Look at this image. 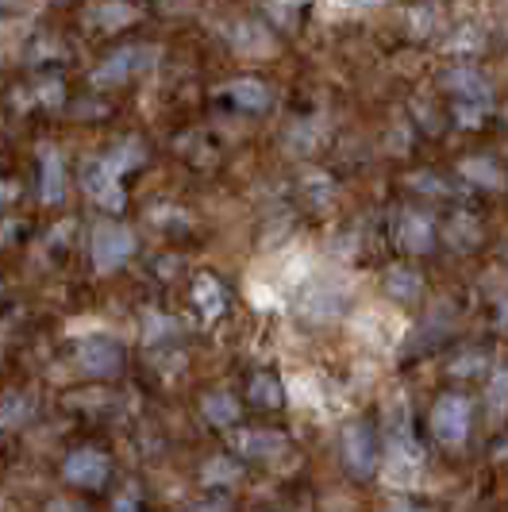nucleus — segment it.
<instances>
[{
  "label": "nucleus",
  "mask_w": 508,
  "mask_h": 512,
  "mask_svg": "<svg viewBox=\"0 0 508 512\" xmlns=\"http://www.w3.org/2000/svg\"><path fill=\"white\" fill-rule=\"evenodd\" d=\"M201 412L208 424H216V428H228V424H235L239 420V401L231 397V393H224V389H216V393H208L201 401Z\"/></svg>",
  "instance_id": "nucleus-14"
},
{
  "label": "nucleus",
  "mask_w": 508,
  "mask_h": 512,
  "mask_svg": "<svg viewBox=\"0 0 508 512\" xmlns=\"http://www.w3.org/2000/svg\"><path fill=\"white\" fill-rule=\"evenodd\" d=\"M139 20V8L131 4V0H101V4H93V12H89V24L97 27V31H124Z\"/></svg>",
  "instance_id": "nucleus-8"
},
{
  "label": "nucleus",
  "mask_w": 508,
  "mask_h": 512,
  "mask_svg": "<svg viewBox=\"0 0 508 512\" xmlns=\"http://www.w3.org/2000/svg\"><path fill=\"white\" fill-rule=\"evenodd\" d=\"M31 405L20 401V397H8V401H0V424H24Z\"/></svg>",
  "instance_id": "nucleus-22"
},
{
  "label": "nucleus",
  "mask_w": 508,
  "mask_h": 512,
  "mask_svg": "<svg viewBox=\"0 0 508 512\" xmlns=\"http://www.w3.org/2000/svg\"><path fill=\"white\" fill-rule=\"evenodd\" d=\"M20 4H24V0H0V20H4V16H12Z\"/></svg>",
  "instance_id": "nucleus-25"
},
{
  "label": "nucleus",
  "mask_w": 508,
  "mask_h": 512,
  "mask_svg": "<svg viewBox=\"0 0 508 512\" xmlns=\"http://www.w3.org/2000/svg\"><path fill=\"white\" fill-rule=\"evenodd\" d=\"M401 243L412 255H428L435 247V228L424 212H405L401 216Z\"/></svg>",
  "instance_id": "nucleus-10"
},
{
  "label": "nucleus",
  "mask_w": 508,
  "mask_h": 512,
  "mask_svg": "<svg viewBox=\"0 0 508 512\" xmlns=\"http://www.w3.org/2000/svg\"><path fill=\"white\" fill-rule=\"evenodd\" d=\"M420 289H424L420 274H416V270H408V266H397V270H389V274H385V293H389V297H397V301H412V297H420Z\"/></svg>",
  "instance_id": "nucleus-17"
},
{
  "label": "nucleus",
  "mask_w": 508,
  "mask_h": 512,
  "mask_svg": "<svg viewBox=\"0 0 508 512\" xmlns=\"http://www.w3.org/2000/svg\"><path fill=\"white\" fill-rule=\"evenodd\" d=\"M51 512H89V509L77 505V501H51Z\"/></svg>",
  "instance_id": "nucleus-24"
},
{
  "label": "nucleus",
  "mask_w": 508,
  "mask_h": 512,
  "mask_svg": "<svg viewBox=\"0 0 508 512\" xmlns=\"http://www.w3.org/2000/svg\"><path fill=\"white\" fill-rule=\"evenodd\" d=\"M77 359H81V366H85L93 378H112V374H120V366H124V351H120V343H112V339H85V343L77 347Z\"/></svg>",
  "instance_id": "nucleus-6"
},
{
  "label": "nucleus",
  "mask_w": 508,
  "mask_h": 512,
  "mask_svg": "<svg viewBox=\"0 0 508 512\" xmlns=\"http://www.w3.org/2000/svg\"><path fill=\"white\" fill-rule=\"evenodd\" d=\"M228 97L239 104L243 112H266V108H270V89H266L258 77H239V81H231Z\"/></svg>",
  "instance_id": "nucleus-11"
},
{
  "label": "nucleus",
  "mask_w": 508,
  "mask_h": 512,
  "mask_svg": "<svg viewBox=\"0 0 508 512\" xmlns=\"http://www.w3.org/2000/svg\"><path fill=\"white\" fill-rule=\"evenodd\" d=\"M108 474H112V462L104 451H93V447H81L62 462V478L81 489H101L108 482Z\"/></svg>",
  "instance_id": "nucleus-4"
},
{
  "label": "nucleus",
  "mask_w": 508,
  "mask_h": 512,
  "mask_svg": "<svg viewBox=\"0 0 508 512\" xmlns=\"http://www.w3.org/2000/svg\"><path fill=\"white\" fill-rule=\"evenodd\" d=\"M85 189L89 197H97V205L104 208H124V189H120V174L108 166V158L101 162H85Z\"/></svg>",
  "instance_id": "nucleus-7"
},
{
  "label": "nucleus",
  "mask_w": 508,
  "mask_h": 512,
  "mask_svg": "<svg viewBox=\"0 0 508 512\" xmlns=\"http://www.w3.org/2000/svg\"><path fill=\"white\" fill-rule=\"evenodd\" d=\"M251 397L258 405H266V409H278L281 401H285V393H281V385L274 378H266V374H258L251 382Z\"/></svg>",
  "instance_id": "nucleus-20"
},
{
  "label": "nucleus",
  "mask_w": 508,
  "mask_h": 512,
  "mask_svg": "<svg viewBox=\"0 0 508 512\" xmlns=\"http://www.w3.org/2000/svg\"><path fill=\"white\" fill-rule=\"evenodd\" d=\"M432 432L443 443H451L458 447L466 432H470V405H466V397H458V393H447V397H439L432 409Z\"/></svg>",
  "instance_id": "nucleus-3"
},
{
  "label": "nucleus",
  "mask_w": 508,
  "mask_h": 512,
  "mask_svg": "<svg viewBox=\"0 0 508 512\" xmlns=\"http://www.w3.org/2000/svg\"><path fill=\"white\" fill-rule=\"evenodd\" d=\"M501 409H508V370L489 382V412L501 416Z\"/></svg>",
  "instance_id": "nucleus-21"
},
{
  "label": "nucleus",
  "mask_w": 508,
  "mask_h": 512,
  "mask_svg": "<svg viewBox=\"0 0 508 512\" xmlns=\"http://www.w3.org/2000/svg\"><path fill=\"white\" fill-rule=\"evenodd\" d=\"M385 512H420V509H412V505H393V509H385Z\"/></svg>",
  "instance_id": "nucleus-26"
},
{
  "label": "nucleus",
  "mask_w": 508,
  "mask_h": 512,
  "mask_svg": "<svg viewBox=\"0 0 508 512\" xmlns=\"http://www.w3.org/2000/svg\"><path fill=\"white\" fill-rule=\"evenodd\" d=\"M135 247H139V239H135L131 228L104 224V228L93 231V266L101 274H112V270H120L127 258L135 255Z\"/></svg>",
  "instance_id": "nucleus-1"
},
{
  "label": "nucleus",
  "mask_w": 508,
  "mask_h": 512,
  "mask_svg": "<svg viewBox=\"0 0 508 512\" xmlns=\"http://www.w3.org/2000/svg\"><path fill=\"white\" fill-rule=\"evenodd\" d=\"M343 447H347V462L355 466L358 474H370L374 462H378V447H374V432L366 424H351L347 436H343Z\"/></svg>",
  "instance_id": "nucleus-9"
},
{
  "label": "nucleus",
  "mask_w": 508,
  "mask_h": 512,
  "mask_svg": "<svg viewBox=\"0 0 508 512\" xmlns=\"http://www.w3.org/2000/svg\"><path fill=\"white\" fill-rule=\"evenodd\" d=\"M443 85L455 89V93H462L466 101H478L482 108L489 104V85H485V77L474 74V70H451V74L443 77Z\"/></svg>",
  "instance_id": "nucleus-16"
},
{
  "label": "nucleus",
  "mask_w": 508,
  "mask_h": 512,
  "mask_svg": "<svg viewBox=\"0 0 508 512\" xmlns=\"http://www.w3.org/2000/svg\"><path fill=\"white\" fill-rule=\"evenodd\" d=\"M301 4H305V0H270V12L278 16V24H293V16H297Z\"/></svg>",
  "instance_id": "nucleus-23"
},
{
  "label": "nucleus",
  "mask_w": 508,
  "mask_h": 512,
  "mask_svg": "<svg viewBox=\"0 0 508 512\" xmlns=\"http://www.w3.org/2000/svg\"><path fill=\"white\" fill-rule=\"evenodd\" d=\"M462 174H466V181H478V185H485V189H497L501 185V170L489 162V158H466L462 162Z\"/></svg>",
  "instance_id": "nucleus-18"
},
{
  "label": "nucleus",
  "mask_w": 508,
  "mask_h": 512,
  "mask_svg": "<svg viewBox=\"0 0 508 512\" xmlns=\"http://www.w3.org/2000/svg\"><path fill=\"white\" fill-rule=\"evenodd\" d=\"M193 301H197V308H201L208 320H216L220 312H224V305H228V293H224V285L216 282V278H197V285H193Z\"/></svg>",
  "instance_id": "nucleus-15"
},
{
  "label": "nucleus",
  "mask_w": 508,
  "mask_h": 512,
  "mask_svg": "<svg viewBox=\"0 0 508 512\" xmlns=\"http://www.w3.org/2000/svg\"><path fill=\"white\" fill-rule=\"evenodd\" d=\"M39 197L43 205H58L66 197V162L54 151L43 154V181H39Z\"/></svg>",
  "instance_id": "nucleus-12"
},
{
  "label": "nucleus",
  "mask_w": 508,
  "mask_h": 512,
  "mask_svg": "<svg viewBox=\"0 0 508 512\" xmlns=\"http://www.w3.org/2000/svg\"><path fill=\"white\" fill-rule=\"evenodd\" d=\"M239 447H243V455H251V459H274L281 451H289V439L278 436V432H243V436H239Z\"/></svg>",
  "instance_id": "nucleus-13"
},
{
  "label": "nucleus",
  "mask_w": 508,
  "mask_h": 512,
  "mask_svg": "<svg viewBox=\"0 0 508 512\" xmlns=\"http://www.w3.org/2000/svg\"><path fill=\"white\" fill-rule=\"evenodd\" d=\"M420 466H424L420 447H416L412 439H393V447L385 451V466H381V474H385V482H389V486L405 489V486H416Z\"/></svg>",
  "instance_id": "nucleus-5"
},
{
  "label": "nucleus",
  "mask_w": 508,
  "mask_h": 512,
  "mask_svg": "<svg viewBox=\"0 0 508 512\" xmlns=\"http://www.w3.org/2000/svg\"><path fill=\"white\" fill-rule=\"evenodd\" d=\"M154 58H158V51H154V47H143V43L120 47V51H112L101 66L93 70V81H97V85H120V81H127V77L151 70Z\"/></svg>",
  "instance_id": "nucleus-2"
},
{
  "label": "nucleus",
  "mask_w": 508,
  "mask_h": 512,
  "mask_svg": "<svg viewBox=\"0 0 508 512\" xmlns=\"http://www.w3.org/2000/svg\"><path fill=\"white\" fill-rule=\"evenodd\" d=\"M201 478L208 486H231V482H239V462L231 459H208L201 470Z\"/></svg>",
  "instance_id": "nucleus-19"
}]
</instances>
